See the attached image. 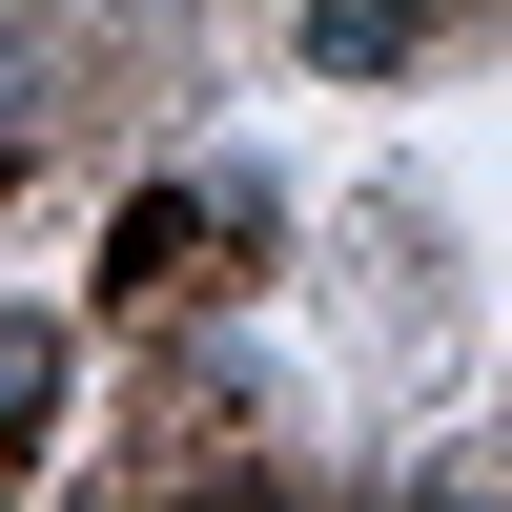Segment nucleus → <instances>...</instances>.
<instances>
[{"label": "nucleus", "instance_id": "f257e3e1", "mask_svg": "<svg viewBox=\"0 0 512 512\" xmlns=\"http://www.w3.org/2000/svg\"><path fill=\"white\" fill-rule=\"evenodd\" d=\"M41 390H62V328H21V308H0V410H41Z\"/></svg>", "mask_w": 512, "mask_h": 512}]
</instances>
